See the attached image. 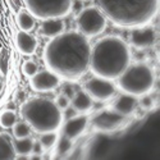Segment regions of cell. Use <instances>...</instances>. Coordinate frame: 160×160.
I'll use <instances>...</instances> for the list:
<instances>
[{"instance_id": "cell-1", "label": "cell", "mask_w": 160, "mask_h": 160, "mask_svg": "<svg viewBox=\"0 0 160 160\" xmlns=\"http://www.w3.org/2000/svg\"><path fill=\"white\" fill-rule=\"evenodd\" d=\"M91 45L88 38L78 31H64L50 38L44 49L46 69L60 79L76 82L90 69Z\"/></svg>"}, {"instance_id": "cell-2", "label": "cell", "mask_w": 160, "mask_h": 160, "mask_svg": "<svg viewBox=\"0 0 160 160\" xmlns=\"http://www.w3.org/2000/svg\"><path fill=\"white\" fill-rule=\"evenodd\" d=\"M132 52L119 36H105L91 46L90 69L98 77L114 81L131 64Z\"/></svg>"}, {"instance_id": "cell-3", "label": "cell", "mask_w": 160, "mask_h": 160, "mask_svg": "<svg viewBox=\"0 0 160 160\" xmlns=\"http://www.w3.org/2000/svg\"><path fill=\"white\" fill-rule=\"evenodd\" d=\"M106 19L122 28L151 23L159 14V0H98Z\"/></svg>"}, {"instance_id": "cell-4", "label": "cell", "mask_w": 160, "mask_h": 160, "mask_svg": "<svg viewBox=\"0 0 160 160\" xmlns=\"http://www.w3.org/2000/svg\"><path fill=\"white\" fill-rule=\"evenodd\" d=\"M21 115L31 129L40 135L45 132H58L64 121V114L57 104L45 98H33L23 102Z\"/></svg>"}, {"instance_id": "cell-5", "label": "cell", "mask_w": 160, "mask_h": 160, "mask_svg": "<svg viewBox=\"0 0 160 160\" xmlns=\"http://www.w3.org/2000/svg\"><path fill=\"white\" fill-rule=\"evenodd\" d=\"M117 81V86L122 92L140 98L154 90L155 73L151 67L145 63H131Z\"/></svg>"}, {"instance_id": "cell-6", "label": "cell", "mask_w": 160, "mask_h": 160, "mask_svg": "<svg viewBox=\"0 0 160 160\" xmlns=\"http://www.w3.org/2000/svg\"><path fill=\"white\" fill-rule=\"evenodd\" d=\"M31 14L40 21L48 18H65L71 14L73 0H23Z\"/></svg>"}, {"instance_id": "cell-7", "label": "cell", "mask_w": 160, "mask_h": 160, "mask_svg": "<svg viewBox=\"0 0 160 160\" xmlns=\"http://www.w3.org/2000/svg\"><path fill=\"white\" fill-rule=\"evenodd\" d=\"M77 31L87 38L101 35L108 24V19L104 13L96 7H87L78 13L76 18Z\"/></svg>"}, {"instance_id": "cell-8", "label": "cell", "mask_w": 160, "mask_h": 160, "mask_svg": "<svg viewBox=\"0 0 160 160\" xmlns=\"http://www.w3.org/2000/svg\"><path fill=\"white\" fill-rule=\"evenodd\" d=\"M85 91L94 101H109L117 94V86L110 79L94 76L85 83Z\"/></svg>"}, {"instance_id": "cell-9", "label": "cell", "mask_w": 160, "mask_h": 160, "mask_svg": "<svg viewBox=\"0 0 160 160\" xmlns=\"http://www.w3.org/2000/svg\"><path fill=\"white\" fill-rule=\"evenodd\" d=\"M156 40H158L156 30L150 23L138 26V27H133L129 36L131 45L136 49H150L156 44Z\"/></svg>"}, {"instance_id": "cell-10", "label": "cell", "mask_w": 160, "mask_h": 160, "mask_svg": "<svg viewBox=\"0 0 160 160\" xmlns=\"http://www.w3.org/2000/svg\"><path fill=\"white\" fill-rule=\"evenodd\" d=\"M124 123V117L117 113L115 110H101L99 112L94 119H92V126L99 132L110 133L115 129H118Z\"/></svg>"}, {"instance_id": "cell-11", "label": "cell", "mask_w": 160, "mask_h": 160, "mask_svg": "<svg viewBox=\"0 0 160 160\" xmlns=\"http://www.w3.org/2000/svg\"><path fill=\"white\" fill-rule=\"evenodd\" d=\"M62 79L49 69L37 71L32 77H30V86L36 92H50L60 86Z\"/></svg>"}, {"instance_id": "cell-12", "label": "cell", "mask_w": 160, "mask_h": 160, "mask_svg": "<svg viewBox=\"0 0 160 160\" xmlns=\"http://www.w3.org/2000/svg\"><path fill=\"white\" fill-rule=\"evenodd\" d=\"M88 126V118L85 114L76 115L73 118H69L63 126V133L65 137L74 141L79 136H82L86 128Z\"/></svg>"}, {"instance_id": "cell-13", "label": "cell", "mask_w": 160, "mask_h": 160, "mask_svg": "<svg viewBox=\"0 0 160 160\" xmlns=\"http://www.w3.org/2000/svg\"><path fill=\"white\" fill-rule=\"evenodd\" d=\"M16 45H17V49L19 50L21 54L33 55L37 50L38 42H37V38L33 35H31L27 31L19 30L16 35Z\"/></svg>"}, {"instance_id": "cell-14", "label": "cell", "mask_w": 160, "mask_h": 160, "mask_svg": "<svg viewBox=\"0 0 160 160\" xmlns=\"http://www.w3.org/2000/svg\"><path fill=\"white\" fill-rule=\"evenodd\" d=\"M138 105V100L136 96L129 95V94H123L121 96H118L117 100L113 104V110H115L117 113H119L123 117L131 115L132 113H135L136 108Z\"/></svg>"}, {"instance_id": "cell-15", "label": "cell", "mask_w": 160, "mask_h": 160, "mask_svg": "<svg viewBox=\"0 0 160 160\" xmlns=\"http://www.w3.org/2000/svg\"><path fill=\"white\" fill-rule=\"evenodd\" d=\"M65 30V23L63 18H48L41 21L40 26V33L46 38H52L64 32Z\"/></svg>"}, {"instance_id": "cell-16", "label": "cell", "mask_w": 160, "mask_h": 160, "mask_svg": "<svg viewBox=\"0 0 160 160\" xmlns=\"http://www.w3.org/2000/svg\"><path fill=\"white\" fill-rule=\"evenodd\" d=\"M71 104L73 106V109L81 114H87L94 108V100L90 98V95L86 91H82V90L76 92L73 99L71 100Z\"/></svg>"}, {"instance_id": "cell-17", "label": "cell", "mask_w": 160, "mask_h": 160, "mask_svg": "<svg viewBox=\"0 0 160 160\" xmlns=\"http://www.w3.org/2000/svg\"><path fill=\"white\" fill-rule=\"evenodd\" d=\"M16 155L10 137L5 133H0V160H13L16 159Z\"/></svg>"}, {"instance_id": "cell-18", "label": "cell", "mask_w": 160, "mask_h": 160, "mask_svg": "<svg viewBox=\"0 0 160 160\" xmlns=\"http://www.w3.org/2000/svg\"><path fill=\"white\" fill-rule=\"evenodd\" d=\"M16 22H17V26L19 27V30L28 32V31L33 30L35 24H36V18L31 14L27 9H21L17 13Z\"/></svg>"}, {"instance_id": "cell-19", "label": "cell", "mask_w": 160, "mask_h": 160, "mask_svg": "<svg viewBox=\"0 0 160 160\" xmlns=\"http://www.w3.org/2000/svg\"><path fill=\"white\" fill-rule=\"evenodd\" d=\"M13 146H14V151L17 155L30 156L32 152V148H33V140L30 137L16 138V141L13 142Z\"/></svg>"}, {"instance_id": "cell-20", "label": "cell", "mask_w": 160, "mask_h": 160, "mask_svg": "<svg viewBox=\"0 0 160 160\" xmlns=\"http://www.w3.org/2000/svg\"><path fill=\"white\" fill-rule=\"evenodd\" d=\"M58 140H59L58 132H45V133H41V136L38 138V142L41 145L44 151H49L55 148Z\"/></svg>"}, {"instance_id": "cell-21", "label": "cell", "mask_w": 160, "mask_h": 160, "mask_svg": "<svg viewBox=\"0 0 160 160\" xmlns=\"http://www.w3.org/2000/svg\"><path fill=\"white\" fill-rule=\"evenodd\" d=\"M55 146H57V154H58V156L59 158H65V156H68L72 152L73 141L64 136L60 140H58Z\"/></svg>"}, {"instance_id": "cell-22", "label": "cell", "mask_w": 160, "mask_h": 160, "mask_svg": "<svg viewBox=\"0 0 160 160\" xmlns=\"http://www.w3.org/2000/svg\"><path fill=\"white\" fill-rule=\"evenodd\" d=\"M13 129V136L16 138H24L31 136V127L27 122H16L14 126L12 127Z\"/></svg>"}, {"instance_id": "cell-23", "label": "cell", "mask_w": 160, "mask_h": 160, "mask_svg": "<svg viewBox=\"0 0 160 160\" xmlns=\"http://www.w3.org/2000/svg\"><path fill=\"white\" fill-rule=\"evenodd\" d=\"M16 122H17V114L14 113V110L5 109L2 114H0V126L3 128L9 129L14 126Z\"/></svg>"}, {"instance_id": "cell-24", "label": "cell", "mask_w": 160, "mask_h": 160, "mask_svg": "<svg viewBox=\"0 0 160 160\" xmlns=\"http://www.w3.org/2000/svg\"><path fill=\"white\" fill-rule=\"evenodd\" d=\"M37 71H38V65L33 60H26L23 63V65H22V72L27 78L32 77Z\"/></svg>"}, {"instance_id": "cell-25", "label": "cell", "mask_w": 160, "mask_h": 160, "mask_svg": "<svg viewBox=\"0 0 160 160\" xmlns=\"http://www.w3.org/2000/svg\"><path fill=\"white\" fill-rule=\"evenodd\" d=\"M138 105L141 106L143 110H152L154 106H155V101H154V99H152L149 94H146V95L140 96Z\"/></svg>"}, {"instance_id": "cell-26", "label": "cell", "mask_w": 160, "mask_h": 160, "mask_svg": "<svg viewBox=\"0 0 160 160\" xmlns=\"http://www.w3.org/2000/svg\"><path fill=\"white\" fill-rule=\"evenodd\" d=\"M55 104H57V106L62 110V112H64V110H67L71 106V99L67 96L65 94H60V95H58V98L55 99V101H54Z\"/></svg>"}, {"instance_id": "cell-27", "label": "cell", "mask_w": 160, "mask_h": 160, "mask_svg": "<svg viewBox=\"0 0 160 160\" xmlns=\"http://www.w3.org/2000/svg\"><path fill=\"white\" fill-rule=\"evenodd\" d=\"M9 68V62H8V57L4 51H0V74L5 76Z\"/></svg>"}, {"instance_id": "cell-28", "label": "cell", "mask_w": 160, "mask_h": 160, "mask_svg": "<svg viewBox=\"0 0 160 160\" xmlns=\"http://www.w3.org/2000/svg\"><path fill=\"white\" fill-rule=\"evenodd\" d=\"M44 150L41 148V145H40V142H35L33 141V148H32V152L31 154H36V155H42Z\"/></svg>"}]
</instances>
